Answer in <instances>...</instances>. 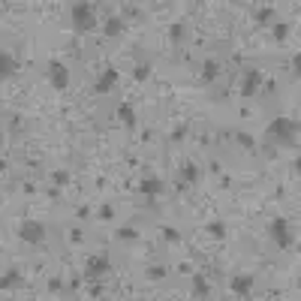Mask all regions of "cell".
<instances>
[{"mask_svg": "<svg viewBox=\"0 0 301 301\" xmlns=\"http://www.w3.org/2000/svg\"><path fill=\"white\" fill-rule=\"evenodd\" d=\"M73 24L76 30H94L97 27V15H94V3H76L73 6Z\"/></svg>", "mask_w": 301, "mask_h": 301, "instance_id": "7a4b0ae2", "label": "cell"}, {"mask_svg": "<svg viewBox=\"0 0 301 301\" xmlns=\"http://www.w3.org/2000/svg\"><path fill=\"white\" fill-rule=\"evenodd\" d=\"M123 30H127V24H123V19H118V15H112V19H105V24H102V33H105L109 40H118Z\"/></svg>", "mask_w": 301, "mask_h": 301, "instance_id": "30bf717a", "label": "cell"}, {"mask_svg": "<svg viewBox=\"0 0 301 301\" xmlns=\"http://www.w3.org/2000/svg\"><path fill=\"white\" fill-rule=\"evenodd\" d=\"M208 232H211V235H214V238H223V235H226V226L214 220V223H208Z\"/></svg>", "mask_w": 301, "mask_h": 301, "instance_id": "4316f807", "label": "cell"}, {"mask_svg": "<svg viewBox=\"0 0 301 301\" xmlns=\"http://www.w3.org/2000/svg\"><path fill=\"white\" fill-rule=\"evenodd\" d=\"M15 73H19L15 55H9V51H0V76H3V79H12Z\"/></svg>", "mask_w": 301, "mask_h": 301, "instance_id": "8fae6325", "label": "cell"}, {"mask_svg": "<svg viewBox=\"0 0 301 301\" xmlns=\"http://www.w3.org/2000/svg\"><path fill=\"white\" fill-rule=\"evenodd\" d=\"M208 169H211V175H220V172H223V169H220V163H217V160H211V166H208Z\"/></svg>", "mask_w": 301, "mask_h": 301, "instance_id": "e575fe53", "label": "cell"}, {"mask_svg": "<svg viewBox=\"0 0 301 301\" xmlns=\"http://www.w3.org/2000/svg\"><path fill=\"white\" fill-rule=\"evenodd\" d=\"M105 271H109V256H91V259H87L84 262V274L87 277H91V280H97V277H102Z\"/></svg>", "mask_w": 301, "mask_h": 301, "instance_id": "52a82bcc", "label": "cell"}, {"mask_svg": "<svg viewBox=\"0 0 301 301\" xmlns=\"http://www.w3.org/2000/svg\"><path fill=\"white\" fill-rule=\"evenodd\" d=\"M289 30H292V27H289L286 21H277V24H274V40H277V42H283V40L289 37Z\"/></svg>", "mask_w": 301, "mask_h": 301, "instance_id": "603a6c76", "label": "cell"}, {"mask_svg": "<svg viewBox=\"0 0 301 301\" xmlns=\"http://www.w3.org/2000/svg\"><path fill=\"white\" fill-rule=\"evenodd\" d=\"M148 76H151V63L141 60V63L133 69V79H136V81H148Z\"/></svg>", "mask_w": 301, "mask_h": 301, "instance_id": "7402d4cb", "label": "cell"}, {"mask_svg": "<svg viewBox=\"0 0 301 301\" xmlns=\"http://www.w3.org/2000/svg\"><path fill=\"white\" fill-rule=\"evenodd\" d=\"M262 81H265V79H262L259 69H256V66H247L244 76H241V94H244V97H253V94L259 91Z\"/></svg>", "mask_w": 301, "mask_h": 301, "instance_id": "5b68a950", "label": "cell"}, {"mask_svg": "<svg viewBox=\"0 0 301 301\" xmlns=\"http://www.w3.org/2000/svg\"><path fill=\"white\" fill-rule=\"evenodd\" d=\"M84 235H81V229H69V244H81Z\"/></svg>", "mask_w": 301, "mask_h": 301, "instance_id": "f546056e", "label": "cell"}, {"mask_svg": "<svg viewBox=\"0 0 301 301\" xmlns=\"http://www.w3.org/2000/svg\"><path fill=\"white\" fill-rule=\"evenodd\" d=\"M97 217H100V220H109V223H112V220H115V208H112V205H100Z\"/></svg>", "mask_w": 301, "mask_h": 301, "instance_id": "d4e9b609", "label": "cell"}, {"mask_svg": "<svg viewBox=\"0 0 301 301\" xmlns=\"http://www.w3.org/2000/svg\"><path fill=\"white\" fill-rule=\"evenodd\" d=\"M181 175H184V184H199V178H202V169L193 163V160H187L184 166H181Z\"/></svg>", "mask_w": 301, "mask_h": 301, "instance_id": "5bb4252c", "label": "cell"}, {"mask_svg": "<svg viewBox=\"0 0 301 301\" xmlns=\"http://www.w3.org/2000/svg\"><path fill=\"white\" fill-rule=\"evenodd\" d=\"M235 141H238V145H241L244 151H253V148H256V141H253V136H250V133H241V130L235 133Z\"/></svg>", "mask_w": 301, "mask_h": 301, "instance_id": "44dd1931", "label": "cell"}, {"mask_svg": "<svg viewBox=\"0 0 301 301\" xmlns=\"http://www.w3.org/2000/svg\"><path fill=\"white\" fill-rule=\"evenodd\" d=\"M184 136H187V127H178L172 133V141H184Z\"/></svg>", "mask_w": 301, "mask_h": 301, "instance_id": "1f68e13d", "label": "cell"}, {"mask_svg": "<svg viewBox=\"0 0 301 301\" xmlns=\"http://www.w3.org/2000/svg\"><path fill=\"white\" fill-rule=\"evenodd\" d=\"M118 238H120V241H136L139 232H136L133 226H123V229H118Z\"/></svg>", "mask_w": 301, "mask_h": 301, "instance_id": "cb8c5ba5", "label": "cell"}, {"mask_svg": "<svg viewBox=\"0 0 301 301\" xmlns=\"http://www.w3.org/2000/svg\"><path fill=\"white\" fill-rule=\"evenodd\" d=\"M295 133H298V123H295V120H289V118H274V120L268 123V136H274V139L292 141V139H295Z\"/></svg>", "mask_w": 301, "mask_h": 301, "instance_id": "3957f363", "label": "cell"}, {"mask_svg": "<svg viewBox=\"0 0 301 301\" xmlns=\"http://www.w3.org/2000/svg\"><path fill=\"white\" fill-rule=\"evenodd\" d=\"M193 292H196L199 298H208V295H211V286H208L205 274H196V277H193Z\"/></svg>", "mask_w": 301, "mask_h": 301, "instance_id": "e0dca14e", "label": "cell"}, {"mask_svg": "<svg viewBox=\"0 0 301 301\" xmlns=\"http://www.w3.org/2000/svg\"><path fill=\"white\" fill-rule=\"evenodd\" d=\"M51 178H55L58 187H66V184H69V172H66V169H58L55 175H51Z\"/></svg>", "mask_w": 301, "mask_h": 301, "instance_id": "484cf974", "label": "cell"}, {"mask_svg": "<svg viewBox=\"0 0 301 301\" xmlns=\"http://www.w3.org/2000/svg\"><path fill=\"white\" fill-rule=\"evenodd\" d=\"M274 15H277L274 6H262V9H256V21H259V24H271Z\"/></svg>", "mask_w": 301, "mask_h": 301, "instance_id": "ac0fdd59", "label": "cell"}, {"mask_svg": "<svg viewBox=\"0 0 301 301\" xmlns=\"http://www.w3.org/2000/svg\"><path fill=\"white\" fill-rule=\"evenodd\" d=\"M9 127H12V133H21V130H24V118H21V115H12V118H9Z\"/></svg>", "mask_w": 301, "mask_h": 301, "instance_id": "f1b7e54d", "label": "cell"}, {"mask_svg": "<svg viewBox=\"0 0 301 301\" xmlns=\"http://www.w3.org/2000/svg\"><path fill=\"white\" fill-rule=\"evenodd\" d=\"M217 76H220V60H217V58H208V60L202 63V76H199V81H202V84H214Z\"/></svg>", "mask_w": 301, "mask_h": 301, "instance_id": "9c48e42d", "label": "cell"}, {"mask_svg": "<svg viewBox=\"0 0 301 301\" xmlns=\"http://www.w3.org/2000/svg\"><path fill=\"white\" fill-rule=\"evenodd\" d=\"M45 79H48V84L55 87V91H66V84H69V69H66L60 60H51L48 69H45Z\"/></svg>", "mask_w": 301, "mask_h": 301, "instance_id": "277c9868", "label": "cell"}, {"mask_svg": "<svg viewBox=\"0 0 301 301\" xmlns=\"http://www.w3.org/2000/svg\"><path fill=\"white\" fill-rule=\"evenodd\" d=\"M118 118L127 123V130H136V112H133L130 102H120V105H118Z\"/></svg>", "mask_w": 301, "mask_h": 301, "instance_id": "9a60e30c", "label": "cell"}, {"mask_svg": "<svg viewBox=\"0 0 301 301\" xmlns=\"http://www.w3.org/2000/svg\"><path fill=\"white\" fill-rule=\"evenodd\" d=\"M160 235H163L166 244H178L181 241V232H178V229H172V226H160Z\"/></svg>", "mask_w": 301, "mask_h": 301, "instance_id": "d6986e66", "label": "cell"}, {"mask_svg": "<svg viewBox=\"0 0 301 301\" xmlns=\"http://www.w3.org/2000/svg\"><path fill=\"white\" fill-rule=\"evenodd\" d=\"M19 283H21V274L15 271V268H9L3 277H0V289L6 292V289H12V286H19Z\"/></svg>", "mask_w": 301, "mask_h": 301, "instance_id": "2e32d148", "label": "cell"}, {"mask_svg": "<svg viewBox=\"0 0 301 301\" xmlns=\"http://www.w3.org/2000/svg\"><path fill=\"white\" fill-rule=\"evenodd\" d=\"M91 298H102V283H94L91 286Z\"/></svg>", "mask_w": 301, "mask_h": 301, "instance_id": "836d02e7", "label": "cell"}, {"mask_svg": "<svg viewBox=\"0 0 301 301\" xmlns=\"http://www.w3.org/2000/svg\"><path fill=\"white\" fill-rule=\"evenodd\" d=\"M271 235H274V241H277V247L280 250H289L292 247V238H289V226H286V220H271Z\"/></svg>", "mask_w": 301, "mask_h": 301, "instance_id": "8992f818", "label": "cell"}, {"mask_svg": "<svg viewBox=\"0 0 301 301\" xmlns=\"http://www.w3.org/2000/svg\"><path fill=\"white\" fill-rule=\"evenodd\" d=\"M60 289H63V283H60L58 277H51V280H48V292H60Z\"/></svg>", "mask_w": 301, "mask_h": 301, "instance_id": "4dcf8cb0", "label": "cell"}, {"mask_svg": "<svg viewBox=\"0 0 301 301\" xmlns=\"http://www.w3.org/2000/svg\"><path fill=\"white\" fill-rule=\"evenodd\" d=\"M139 193H141V196H160V193H163V181H160V178L139 181Z\"/></svg>", "mask_w": 301, "mask_h": 301, "instance_id": "4fadbf2b", "label": "cell"}, {"mask_svg": "<svg viewBox=\"0 0 301 301\" xmlns=\"http://www.w3.org/2000/svg\"><path fill=\"white\" fill-rule=\"evenodd\" d=\"M19 235H21V241L30 244V247H42L45 238H48L45 223H40V220H27V223H21V226H19Z\"/></svg>", "mask_w": 301, "mask_h": 301, "instance_id": "6da1fadb", "label": "cell"}, {"mask_svg": "<svg viewBox=\"0 0 301 301\" xmlns=\"http://www.w3.org/2000/svg\"><path fill=\"white\" fill-rule=\"evenodd\" d=\"M115 81H118V69L109 66V69H105V73L97 79V91H100V94H109L112 87H115Z\"/></svg>", "mask_w": 301, "mask_h": 301, "instance_id": "7c38bea8", "label": "cell"}, {"mask_svg": "<svg viewBox=\"0 0 301 301\" xmlns=\"http://www.w3.org/2000/svg\"><path fill=\"white\" fill-rule=\"evenodd\" d=\"M169 37H172L175 42H181V40H184V24H172V27H169Z\"/></svg>", "mask_w": 301, "mask_h": 301, "instance_id": "83f0119b", "label": "cell"}, {"mask_svg": "<svg viewBox=\"0 0 301 301\" xmlns=\"http://www.w3.org/2000/svg\"><path fill=\"white\" fill-rule=\"evenodd\" d=\"M292 73H295V79L301 76V55H295V58H292Z\"/></svg>", "mask_w": 301, "mask_h": 301, "instance_id": "d6a6232c", "label": "cell"}, {"mask_svg": "<svg viewBox=\"0 0 301 301\" xmlns=\"http://www.w3.org/2000/svg\"><path fill=\"white\" fill-rule=\"evenodd\" d=\"M229 289H232L235 295H250L253 292V274H235L232 280H229Z\"/></svg>", "mask_w": 301, "mask_h": 301, "instance_id": "ba28073f", "label": "cell"}, {"mask_svg": "<svg viewBox=\"0 0 301 301\" xmlns=\"http://www.w3.org/2000/svg\"><path fill=\"white\" fill-rule=\"evenodd\" d=\"M145 274H148V280H154V283H157V280H166V274H169V271H166V265H148V271H145Z\"/></svg>", "mask_w": 301, "mask_h": 301, "instance_id": "ffe728a7", "label": "cell"}]
</instances>
